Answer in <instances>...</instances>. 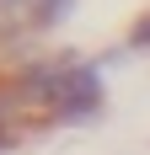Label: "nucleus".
Instances as JSON below:
<instances>
[{"label": "nucleus", "instance_id": "nucleus-1", "mask_svg": "<svg viewBox=\"0 0 150 155\" xmlns=\"http://www.w3.org/2000/svg\"><path fill=\"white\" fill-rule=\"evenodd\" d=\"M102 107H107L102 64L80 54H59L48 80V128H86L102 118Z\"/></svg>", "mask_w": 150, "mask_h": 155}, {"label": "nucleus", "instance_id": "nucleus-2", "mask_svg": "<svg viewBox=\"0 0 150 155\" xmlns=\"http://www.w3.org/2000/svg\"><path fill=\"white\" fill-rule=\"evenodd\" d=\"M75 11V0H0V48H16L27 38L64 27Z\"/></svg>", "mask_w": 150, "mask_h": 155}, {"label": "nucleus", "instance_id": "nucleus-3", "mask_svg": "<svg viewBox=\"0 0 150 155\" xmlns=\"http://www.w3.org/2000/svg\"><path fill=\"white\" fill-rule=\"evenodd\" d=\"M129 54H150V11H139L134 27H129V38H123V59Z\"/></svg>", "mask_w": 150, "mask_h": 155}]
</instances>
